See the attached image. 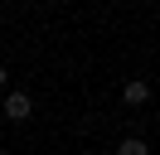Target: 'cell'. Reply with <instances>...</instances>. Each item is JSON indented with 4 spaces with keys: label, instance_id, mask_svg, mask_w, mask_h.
<instances>
[{
    "label": "cell",
    "instance_id": "3",
    "mask_svg": "<svg viewBox=\"0 0 160 155\" xmlns=\"http://www.w3.org/2000/svg\"><path fill=\"white\" fill-rule=\"evenodd\" d=\"M117 155H150V145L141 141V136H126V141L117 145Z\"/></svg>",
    "mask_w": 160,
    "mask_h": 155
},
{
    "label": "cell",
    "instance_id": "2",
    "mask_svg": "<svg viewBox=\"0 0 160 155\" xmlns=\"http://www.w3.org/2000/svg\"><path fill=\"white\" fill-rule=\"evenodd\" d=\"M121 102H126V107H146L150 102V87L146 82H126V87H121Z\"/></svg>",
    "mask_w": 160,
    "mask_h": 155
},
{
    "label": "cell",
    "instance_id": "4",
    "mask_svg": "<svg viewBox=\"0 0 160 155\" xmlns=\"http://www.w3.org/2000/svg\"><path fill=\"white\" fill-rule=\"evenodd\" d=\"M5 87H10V73H5V63H0V92H5Z\"/></svg>",
    "mask_w": 160,
    "mask_h": 155
},
{
    "label": "cell",
    "instance_id": "1",
    "mask_svg": "<svg viewBox=\"0 0 160 155\" xmlns=\"http://www.w3.org/2000/svg\"><path fill=\"white\" fill-rule=\"evenodd\" d=\"M5 116L10 121H29L34 116V97L20 92V87H5Z\"/></svg>",
    "mask_w": 160,
    "mask_h": 155
}]
</instances>
